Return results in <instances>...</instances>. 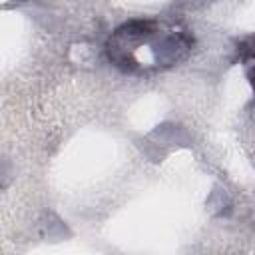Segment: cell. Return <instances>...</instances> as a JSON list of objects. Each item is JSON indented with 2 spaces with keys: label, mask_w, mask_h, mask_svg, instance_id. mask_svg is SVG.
Returning a JSON list of instances; mask_svg holds the SVG:
<instances>
[{
  "label": "cell",
  "mask_w": 255,
  "mask_h": 255,
  "mask_svg": "<svg viewBox=\"0 0 255 255\" xmlns=\"http://www.w3.org/2000/svg\"><path fill=\"white\" fill-rule=\"evenodd\" d=\"M193 36L177 22L129 20L106 44L110 62L126 74H147L175 66L193 50Z\"/></svg>",
  "instance_id": "1"
},
{
  "label": "cell",
  "mask_w": 255,
  "mask_h": 255,
  "mask_svg": "<svg viewBox=\"0 0 255 255\" xmlns=\"http://www.w3.org/2000/svg\"><path fill=\"white\" fill-rule=\"evenodd\" d=\"M239 60L243 62L245 66V72H247V78L255 90V36L247 38L241 46H239Z\"/></svg>",
  "instance_id": "2"
}]
</instances>
